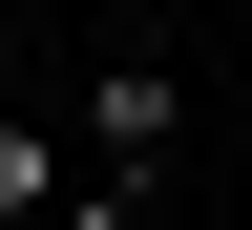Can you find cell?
I'll return each instance as SVG.
<instances>
[{"label":"cell","instance_id":"6da1fadb","mask_svg":"<svg viewBox=\"0 0 252 230\" xmlns=\"http://www.w3.org/2000/svg\"><path fill=\"white\" fill-rule=\"evenodd\" d=\"M84 147H105V188H147L189 147V84H168V63H105V84H84Z\"/></svg>","mask_w":252,"mask_h":230},{"label":"cell","instance_id":"7a4b0ae2","mask_svg":"<svg viewBox=\"0 0 252 230\" xmlns=\"http://www.w3.org/2000/svg\"><path fill=\"white\" fill-rule=\"evenodd\" d=\"M0 230H42V126L0 105Z\"/></svg>","mask_w":252,"mask_h":230}]
</instances>
